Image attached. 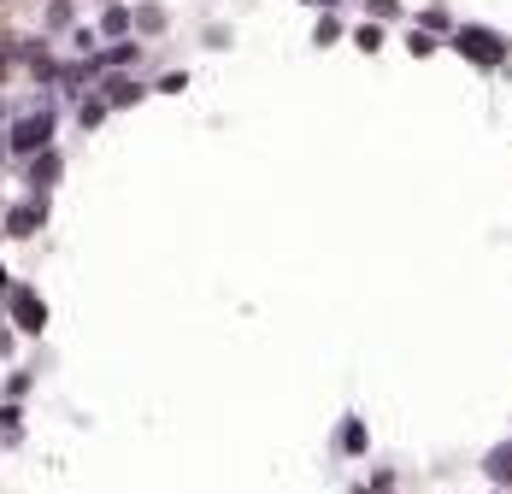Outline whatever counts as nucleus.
Wrapping results in <instances>:
<instances>
[{"label":"nucleus","mask_w":512,"mask_h":494,"mask_svg":"<svg viewBox=\"0 0 512 494\" xmlns=\"http://www.w3.org/2000/svg\"><path fill=\"white\" fill-rule=\"evenodd\" d=\"M53 136V118L48 112H36V118H24V124H12V153H30V148H42Z\"/></svg>","instance_id":"obj_2"},{"label":"nucleus","mask_w":512,"mask_h":494,"mask_svg":"<svg viewBox=\"0 0 512 494\" xmlns=\"http://www.w3.org/2000/svg\"><path fill=\"white\" fill-rule=\"evenodd\" d=\"M460 53H471L477 65H495V59H507V42L495 30H460Z\"/></svg>","instance_id":"obj_1"},{"label":"nucleus","mask_w":512,"mask_h":494,"mask_svg":"<svg viewBox=\"0 0 512 494\" xmlns=\"http://www.w3.org/2000/svg\"><path fill=\"white\" fill-rule=\"evenodd\" d=\"M489 477H495V483H512V442L489 453Z\"/></svg>","instance_id":"obj_3"}]
</instances>
